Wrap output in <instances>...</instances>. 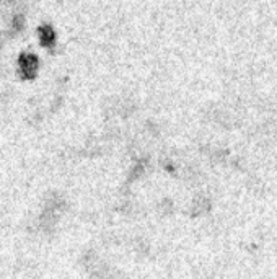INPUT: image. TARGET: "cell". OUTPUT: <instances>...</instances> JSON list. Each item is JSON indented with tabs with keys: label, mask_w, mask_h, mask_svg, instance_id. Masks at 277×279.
<instances>
[{
	"label": "cell",
	"mask_w": 277,
	"mask_h": 279,
	"mask_svg": "<svg viewBox=\"0 0 277 279\" xmlns=\"http://www.w3.org/2000/svg\"><path fill=\"white\" fill-rule=\"evenodd\" d=\"M39 39H41V44L49 47L54 44L56 41V34H54V29H52L51 26H43L39 28Z\"/></svg>",
	"instance_id": "2"
},
{
	"label": "cell",
	"mask_w": 277,
	"mask_h": 279,
	"mask_svg": "<svg viewBox=\"0 0 277 279\" xmlns=\"http://www.w3.org/2000/svg\"><path fill=\"white\" fill-rule=\"evenodd\" d=\"M13 26L16 29H21L23 28V18H21V16H16V18L13 20Z\"/></svg>",
	"instance_id": "3"
},
{
	"label": "cell",
	"mask_w": 277,
	"mask_h": 279,
	"mask_svg": "<svg viewBox=\"0 0 277 279\" xmlns=\"http://www.w3.org/2000/svg\"><path fill=\"white\" fill-rule=\"evenodd\" d=\"M18 67L25 79H33V77H36L39 61L34 54H21L18 59Z\"/></svg>",
	"instance_id": "1"
}]
</instances>
